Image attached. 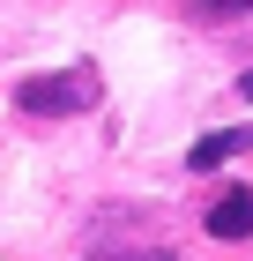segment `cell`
<instances>
[{"mask_svg":"<svg viewBox=\"0 0 253 261\" xmlns=\"http://www.w3.org/2000/svg\"><path fill=\"white\" fill-rule=\"evenodd\" d=\"M209 15H253V0H201Z\"/></svg>","mask_w":253,"mask_h":261,"instance_id":"cell-4","label":"cell"},{"mask_svg":"<svg viewBox=\"0 0 253 261\" xmlns=\"http://www.w3.org/2000/svg\"><path fill=\"white\" fill-rule=\"evenodd\" d=\"M15 105L30 120H67V112H90L97 105V75L90 67H60V75H30L15 90Z\"/></svg>","mask_w":253,"mask_h":261,"instance_id":"cell-1","label":"cell"},{"mask_svg":"<svg viewBox=\"0 0 253 261\" xmlns=\"http://www.w3.org/2000/svg\"><path fill=\"white\" fill-rule=\"evenodd\" d=\"M201 224H209V239H253V187H223Z\"/></svg>","mask_w":253,"mask_h":261,"instance_id":"cell-2","label":"cell"},{"mask_svg":"<svg viewBox=\"0 0 253 261\" xmlns=\"http://www.w3.org/2000/svg\"><path fill=\"white\" fill-rule=\"evenodd\" d=\"M238 149H253V127H216V135H201L194 149H186V172H216V164L238 157Z\"/></svg>","mask_w":253,"mask_h":261,"instance_id":"cell-3","label":"cell"},{"mask_svg":"<svg viewBox=\"0 0 253 261\" xmlns=\"http://www.w3.org/2000/svg\"><path fill=\"white\" fill-rule=\"evenodd\" d=\"M238 97H253V75H238Z\"/></svg>","mask_w":253,"mask_h":261,"instance_id":"cell-5","label":"cell"}]
</instances>
